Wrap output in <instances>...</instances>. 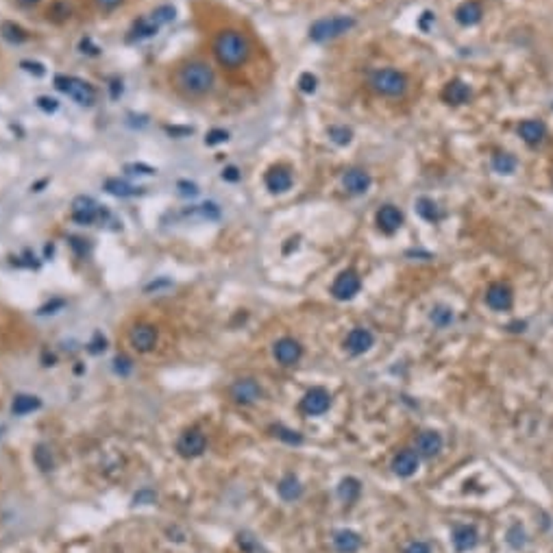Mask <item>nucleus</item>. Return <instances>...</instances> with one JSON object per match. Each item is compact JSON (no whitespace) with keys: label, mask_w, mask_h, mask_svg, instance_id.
<instances>
[{"label":"nucleus","mask_w":553,"mask_h":553,"mask_svg":"<svg viewBox=\"0 0 553 553\" xmlns=\"http://www.w3.org/2000/svg\"><path fill=\"white\" fill-rule=\"evenodd\" d=\"M273 433L277 436L279 440H284V442H288V444H303V436H301L299 431L284 427V425L273 427Z\"/></svg>","instance_id":"nucleus-40"},{"label":"nucleus","mask_w":553,"mask_h":553,"mask_svg":"<svg viewBox=\"0 0 553 553\" xmlns=\"http://www.w3.org/2000/svg\"><path fill=\"white\" fill-rule=\"evenodd\" d=\"M277 493L284 501H299L303 497V486L294 475H286V477L277 484Z\"/></svg>","instance_id":"nucleus-27"},{"label":"nucleus","mask_w":553,"mask_h":553,"mask_svg":"<svg viewBox=\"0 0 553 553\" xmlns=\"http://www.w3.org/2000/svg\"><path fill=\"white\" fill-rule=\"evenodd\" d=\"M174 83L179 92L190 96V98H201L207 96L214 85H216V72L207 61L203 59H190L181 63L177 70Z\"/></svg>","instance_id":"nucleus-1"},{"label":"nucleus","mask_w":553,"mask_h":553,"mask_svg":"<svg viewBox=\"0 0 553 553\" xmlns=\"http://www.w3.org/2000/svg\"><path fill=\"white\" fill-rule=\"evenodd\" d=\"M442 444H444V440L438 431L425 429V431H420L418 438H416V453H418V458H433L442 451Z\"/></svg>","instance_id":"nucleus-19"},{"label":"nucleus","mask_w":553,"mask_h":553,"mask_svg":"<svg viewBox=\"0 0 553 553\" xmlns=\"http://www.w3.org/2000/svg\"><path fill=\"white\" fill-rule=\"evenodd\" d=\"M113 370L118 372L120 377H124V375H128V372L133 370V362L128 357H124V355H118L113 359Z\"/></svg>","instance_id":"nucleus-43"},{"label":"nucleus","mask_w":553,"mask_h":553,"mask_svg":"<svg viewBox=\"0 0 553 553\" xmlns=\"http://www.w3.org/2000/svg\"><path fill=\"white\" fill-rule=\"evenodd\" d=\"M493 168L499 174H512L517 170V157L510 155V153H497L493 157Z\"/></svg>","instance_id":"nucleus-34"},{"label":"nucleus","mask_w":553,"mask_h":553,"mask_svg":"<svg viewBox=\"0 0 553 553\" xmlns=\"http://www.w3.org/2000/svg\"><path fill=\"white\" fill-rule=\"evenodd\" d=\"M403 553H431L429 545L427 543H422V540H414V543H409Z\"/></svg>","instance_id":"nucleus-52"},{"label":"nucleus","mask_w":553,"mask_h":553,"mask_svg":"<svg viewBox=\"0 0 553 553\" xmlns=\"http://www.w3.org/2000/svg\"><path fill=\"white\" fill-rule=\"evenodd\" d=\"M0 35H3L9 44H24L29 40V33L16 22H3V24H0Z\"/></svg>","instance_id":"nucleus-32"},{"label":"nucleus","mask_w":553,"mask_h":553,"mask_svg":"<svg viewBox=\"0 0 553 553\" xmlns=\"http://www.w3.org/2000/svg\"><path fill=\"white\" fill-rule=\"evenodd\" d=\"M227 139H229V131H225V128H212V131L205 135V144L216 146V144H225Z\"/></svg>","instance_id":"nucleus-42"},{"label":"nucleus","mask_w":553,"mask_h":553,"mask_svg":"<svg viewBox=\"0 0 553 553\" xmlns=\"http://www.w3.org/2000/svg\"><path fill=\"white\" fill-rule=\"evenodd\" d=\"M372 179L364 168H349L342 174V188L353 196H362L370 190Z\"/></svg>","instance_id":"nucleus-14"},{"label":"nucleus","mask_w":553,"mask_h":553,"mask_svg":"<svg viewBox=\"0 0 553 553\" xmlns=\"http://www.w3.org/2000/svg\"><path fill=\"white\" fill-rule=\"evenodd\" d=\"M40 3H42V0H18V5L24 7V9H33V7H37Z\"/></svg>","instance_id":"nucleus-57"},{"label":"nucleus","mask_w":553,"mask_h":553,"mask_svg":"<svg viewBox=\"0 0 553 553\" xmlns=\"http://www.w3.org/2000/svg\"><path fill=\"white\" fill-rule=\"evenodd\" d=\"M418 453L416 451H411V449H401L398 453H394L392 462H390V469L394 475H398V477H411L416 471H418Z\"/></svg>","instance_id":"nucleus-15"},{"label":"nucleus","mask_w":553,"mask_h":553,"mask_svg":"<svg viewBox=\"0 0 553 553\" xmlns=\"http://www.w3.org/2000/svg\"><path fill=\"white\" fill-rule=\"evenodd\" d=\"M122 3H124V0H94L96 9L102 11V14H111V11L122 7Z\"/></svg>","instance_id":"nucleus-48"},{"label":"nucleus","mask_w":553,"mask_h":553,"mask_svg":"<svg viewBox=\"0 0 553 553\" xmlns=\"http://www.w3.org/2000/svg\"><path fill=\"white\" fill-rule=\"evenodd\" d=\"M375 223H377L379 231H383L385 236H392V234H396L398 229H401L403 214H401V210L396 207V205H383V207H379V212L375 216Z\"/></svg>","instance_id":"nucleus-16"},{"label":"nucleus","mask_w":553,"mask_h":553,"mask_svg":"<svg viewBox=\"0 0 553 553\" xmlns=\"http://www.w3.org/2000/svg\"><path fill=\"white\" fill-rule=\"evenodd\" d=\"M157 33H159L157 24L153 22L148 16H144V18H139V20L133 22V27H131V31H128L126 40L128 42H142V40H150V37H155Z\"/></svg>","instance_id":"nucleus-26"},{"label":"nucleus","mask_w":553,"mask_h":553,"mask_svg":"<svg viewBox=\"0 0 553 553\" xmlns=\"http://www.w3.org/2000/svg\"><path fill=\"white\" fill-rule=\"evenodd\" d=\"M333 547L338 553H357L362 549V536L353 530H338L333 534Z\"/></svg>","instance_id":"nucleus-22"},{"label":"nucleus","mask_w":553,"mask_h":553,"mask_svg":"<svg viewBox=\"0 0 553 553\" xmlns=\"http://www.w3.org/2000/svg\"><path fill=\"white\" fill-rule=\"evenodd\" d=\"M316 87H318V79H316L312 72H303L299 76V89H301L303 94H314Z\"/></svg>","instance_id":"nucleus-41"},{"label":"nucleus","mask_w":553,"mask_h":553,"mask_svg":"<svg viewBox=\"0 0 553 553\" xmlns=\"http://www.w3.org/2000/svg\"><path fill=\"white\" fill-rule=\"evenodd\" d=\"M372 344H375V336H372V331L366 327H355L349 331V336L344 338V349L351 355H364L366 351H370Z\"/></svg>","instance_id":"nucleus-13"},{"label":"nucleus","mask_w":553,"mask_h":553,"mask_svg":"<svg viewBox=\"0 0 553 553\" xmlns=\"http://www.w3.org/2000/svg\"><path fill=\"white\" fill-rule=\"evenodd\" d=\"M33 460H35L37 469H42V471H53V466H55L53 453H50V449H48L46 444H37V447H35Z\"/></svg>","instance_id":"nucleus-38"},{"label":"nucleus","mask_w":553,"mask_h":553,"mask_svg":"<svg viewBox=\"0 0 553 553\" xmlns=\"http://www.w3.org/2000/svg\"><path fill=\"white\" fill-rule=\"evenodd\" d=\"M329 407H331V394L325 388H312L301 398V411L307 416H320Z\"/></svg>","instance_id":"nucleus-10"},{"label":"nucleus","mask_w":553,"mask_h":553,"mask_svg":"<svg viewBox=\"0 0 553 553\" xmlns=\"http://www.w3.org/2000/svg\"><path fill=\"white\" fill-rule=\"evenodd\" d=\"M40 407H42V401L35 394H16L14 403H11V411H14V416H27V414H31V411L40 409Z\"/></svg>","instance_id":"nucleus-28"},{"label":"nucleus","mask_w":553,"mask_h":553,"mask_svg":"<svg viewBox=\"0 0 553 553\" xmlns=\"http://www.w3.org/2000/svg\"><path fill=\"white\" fill-rule=\"evenodd\" d=\"M355 27V20L349 16H331V18H320L310 27V40L316 44L331 42L336 37L349 33Z\"/></svg>","instance_id":"nucleus-3"},{"label":"nucleus","mask_w":553,"mask_h":553,"mask_svg":"<svg viewBox=\"0 0 553 553\" xmlns=\"http://www.w3.org/2000/svg\"><path fill=\"white\" fill-rule=\"evenodd\" d=\"M327 133L331 137V142L333 144H338V146H346V144H351V139H353V131L349 126H342V124H333L327 128Z\"/></svg>","instance_id":"nucleus-37"},{"label":"nucleus","mask_w":553,"mask_h":553,"mask_svg":"<svg viewBox=\"0 0 553 553\" xmlns=\"http://www.w3.org/2000/svg\"><path fill=\"white\" fill-rule=\"evenodd\" d=\"M238 547L244 551V553H268L262 545H260V540H257L253 534L249 532H240L238 534Z\"/></svg>","instance_id":"nucleus-39"},{"label":"nucleus","mask_w":553,"mask_h":553,"mask_svg":"<svg viewBox=\"0 0 553 553\" xmlns=\"http://www.w3.org/2000/svg\"><path fill=\"white\" fill-rule=\"evenodd\" d=\"M273 355L279 364L284 366H294L303 357V346L294 338H281L273 346Z\"/></svg>","instance_id":"nucleus-12"},{"label":"nucleus","mask_w":553,"mask_h":553,"mask_svg":"<svg viewBox=\"0 0 553 553\" xmlns=\"http://www.w3.org/2000/svg\"><path fill=\"white\" fill-rule=\"evenodd\" d=\"M264 183L268 192H273V194H284V192L292 188V172L286 166H273V168H268Z\"/></svg>","instance_id":"nucleus-17"},{"label":"nucleus","mask_w":553,"mask_h":553,"mask_svg":"<svg viewBox=\"0 0 553 553\" xmlns=\"http://www.w3.org/2000/svg\"><path fill=\"white\" fill-rule=\"evenodd\" d=\"M214 55L218 63L225 68H240L242 63H247L251 57V46L249 40L240 31H221L214 40Z\"/></svg>","instance_id":"nucleus-2"},{"label":"nucleus","mask_w":553,"mask_h":553,"mask_svg":"<svg viewBox=\"0 0 553 553\" xmlns=\"http://www.w3.org/2000/svg\"><path fill=\"white\" fill-rule=\"evenodd\" d=\"M148 18L161 29V27H166V24H170V22L177 18V9H174L172 5H161V7H157V9H153L150 14H148Z\"/></svg>","instance_id":"nucleus-35"},{"label":"nucleus","mask_w":553,"mask_h":553,"mask_svg":"<svg viewBox=\"0 0 553 553\" xmlns=\"http://www.w3.org/2000/svg\"><path fill=\"white\" fill-rule=\"evenodd\" d=\"M416 212H418V216L422 218V221H427V223H431V225H436V223H440V221H442V212H440V207H438V203L431 201V199H427V196H420V199L416 201Z\"/></svg>","instance_id":"nucleus-29"},{"label":"nucleus","mask_w":553,"mask_h":553,"mask_svg":"<svg viewBox=\"0 0 553 553\" xmlns=\"http://www.w3.org/2000/svg\"><path fill=\"white\" fill-rule=\"evenodd\" d=\"M66 305L61 299H55L53 303H48L44 307H40V314H55V310H61V307Z\"/></svg>","instance_id":"nucleus-55"},{"label":"nucleus","mask_w":553,"mask_h":553,"mask_svg":"<svg viewBox=\"0 0 553 553\" xmlns=\"http://www.w3.org/2000/svg\"><path fill=\"white\" fill-rule=\"evenodd\" d=\"M486 303L495 312H508L514 303V294L506 284H493L486 292Z\"/></svg>","instance_id":"nucleus-18"},{"label":"nucleus","mask_w":553,"mask_h":553,"mask_svg":"<svg viewBox=\"0 0 553 553\" xmlns=\"http://www.w3.org/2000/svg\"><path fill=\"white\" fill-rule=\"evenodd\" d=\"M506 543L514 549V551H521L525 545H527V534H525V527L521 523H514L510 530H508V536H506Z\"/></svg>","instance_id":"nucleus-36"},{"label":"nucleus","mask_w":553,"mask_h":553,"mask_svg":"<svg viewBox=\"0 0 553 553\" xmlns=\"http://www.w3.org/2000/svg\"><path fill=\"white\" fill-rule=\"evenodd\" d=\"M431 20H436V18H433V14H429V11H425V14H422V18H420V29H422V31H427Z\"/></svg>","instance_id":"nucleus-56"},{"label":"nucleus","mask_w":553,"mask_h":553,"mask_svg":"<svg viewBox=\"0 0 553 553\" xmlns=\"http://www.w3.org/2000/svg\"><path fill=\"white\" fill-rule=\"evenodd\" d=\"M519 135L523 137L525 144L530 146H538L547 135V126L540 120H523L519 124Z\"/></svg>","instance_id":"nucleus-23"},{"label":"nucleus","mask_w":553,"mask_h":553,"mask_svg":"<svg viewBox=\"0 0 553 553\" xmlns=\"http://www.w3.org/2000/svg\"><path fill=\"white\" fill-rule=\"evenodd\" d=\"M177 188H179V194H181V196H190V199H192V196H196L199 192H201L199 185H196V183H192V181H179Z\"/></svg>","instance_id":"nucleus-50"},{"label":"nucleus","mask_w":553,"mask_h":553,"mask_svg":"<svg viewBox=\"0 0 553 553\" xmlns=\"http://www.w3.org/2000/svg\"><path fill=\"white\" fill-rule=\"evenodd\" d=\"M469 98H471V87L460 79L449 81L442 89V100L447 102V105H453V107L464 105Z\"/></svg>","instance_id":"nucleus-21"},{"label":"nucleus","mask_w":553,"mask_h":553,"mask_svg":"<svg viewBox=\"0 0 553 553\" xmlns=\"http://www.w3.org/2000/svg\"><path fill=\"white\" fill-rule=\"evenodd\" d=\"M429 320L436 325V327H449L453 323V310L449 305H433L431 312H429Z\"/></svg>","instance_id":"nucleus-33"},{"label":"nucleus","mask_w":553,"mask_h":553,"mask_svg":"<svg viewBox=\"0 0 553 553\" xmlns=\"http://www.w3.org/2000/svg\"><path fill=\"white\" fill-rule=\"evenodd\" d=\"M124 170H126L128 174H148V177L157 174V170L153 168V166H146V163H128Z\"/></svg>","instance_id":"nucleus-46"},{"label":"nucleus","mask_w":553,"mask_h":553,"mask_svg":"<svg viewBox=\"0 0 553 553\" xmlns=\"http://www.w3.org/2000/svg\"><path fill=\"white\" fill-rule=\"evenodd\" d=\"M100 218V205L92 196H76L72 201V221L76 225L89 227Z\"/></svg>","instance_id":"nucleus-7"},{"label":"nucleus","mask_w":553,"mask_h":553,"mask_svg":"<svg viewBox=\"0 0 553 553\" xmlns=\"http://www.w3.org/2000/svg\"><path fill=\"white\" fill-rule=\"evenodd\" d=\"M102 190H105L107 194L118 196V199H128V196L142 194V188H137V185H133V183H128V181H124V179H120V177H111V179H107L105 185H102Z\"/></svg>","instance_id":"nucleus-25"},{"label":"nucleus","mask_w":553,"mask_h":553,"mask_svg":"<svg viewBox=\"0 0 553 553\" xmlns=\"http://www.w3.org/2000/svg\"><path fill=\"white\" fill-rule=\"evenodd\" d=\"M37 107H40L42 111H46V113H55L59 109V100L53 98V96H40V98H37Z\"/></svg>","instance_id":"nucleus-45"},{"label":"nucleus","mask_w":553,"mask_h":553,"mask_svg":"<svg viewBox=\"0 0 553 553\" xmlns=\"http://www.w3.org/2000/svg\"><path fill=\"white\" fill-rule=\"evenodd\" d=\"M20 68L22 70H27V72H31V74H35V76H44L46 74V68H44V63H40V61H22L20 63Z\"/></svg>","instance_id":"nucleus-49"},{"label":"nucleus","mask_w":553,"mask_h":553,"mask_svg":"<svg viewBox=\"0 0 553 553\" xmlns=\"http://www.w3.org/2000/svg\"><path fill=\"white\" fill-rule=\"evenodd\" d=\"M362 495V482L357 477H344L338 486V497L344 501V504H355Z\"/></svg>","instance_id":"nucleus-30"},{"label":"nucleus","mask_w":553,"mask_h":553,"mask_svg":"<svg viewBox=\"0 0 553 553\" xmlns=\"http://www.w3.org/2000/svg\"><path fill=\"white\" fill-rule=\"evenodd\" d=\"M451 540H453V547H455L458 553H466V551L477 547L479 534H477V530H475L473 525H455L453 534H451Z\"/></svg>","instance_id":"nucleus-20"},{"label":"nucleus","mask_w":553,"mask_h":553,"mask_svg":"<svg viewBox=\"0 0 553 553\" xmlns=\"http://www.w3.org/2000/svg\"><path fill=\"white\" fill-rule=\"evenodd\" d=\"M55 87L61 94H66L74 102H79L81 107H92L96 102V89L92 83H87L79 76H68V74H57L55 76Z\"/></svg>","instance_id":"nucleus-5"},{"label":"nucleus","mask_w":553,"mask_h":553,"mask_svg":"<svg viewBox=\"0 0 553 553\" xmlns=\"http://www.w3.org/2000/svg\"><path fill=\"white\" fill-rule=\"evenodd\" d=\"M359 290H362V279H359L355 270H342L331 284V294H333V299H338V301L355 299Z\"/></svg>","instance_id":"nucleus-6"},{"label":"nucleus","mask_w":553,"mask_h":553,"mask_svg":"<svg viewBox=\"0 0 553 553\" xmlns=\"http://www.w3.org/2000/svg\"><path fill=\"white\" fill-rule=\"evenodd\" d=\"M199 214L203 218H207V221H218V218H221V207H218L216 203H203L199 207Z\"/></svg>","instance_id":"nucleus-44"},{"label":"nucleus","mask_w":553,"mask_h":553,"mask_svg":"<svg viewBox=\"0 0 553 553\" xmlns=\"http://www.w3.org/2000/svg\"><path fill=\"white\" fill-rule=\"evenodd\" d=\"M79 50H81L83 55H94V57L100 55V48H98L92 40H89V37H83L81 44H79Z\"/></svg>","instance_id":"nucleus-51"},{"label":"nucleus","mask_w":553,"mask_h":553,"mask_svg":"<svg viewBox=\"0 0 553 553\" xmlns=\"http://www.w3.org/2000/svg\"><path fill=\"white\" fill-rule=\"evenodd\" d=\"M70 16H72V5L68 3V0H53L50 7L46 9V18L50 22H57V24L70 20Z\"/></svg>","instance_id":"nucleus-31"},{"label":"nucleus","mask_w":553,"mask_h":553,"mask_svg":"<svg viewBox=\"0 0 553 553\" xmlns=\"http://www.w3.org/2000/svg\"><path fill=\"white\" fill-rule=\"evenodd\" d=\"M120 94H122V83L113 81V83H111V98H118Z\"/></svg>","instance_id":"nucleus-58"},{"label":"nucleus","mask_w":553,"mask_h":553,"mask_svg":"<svg viewBox=\"0 0 553 553\" xmlns=\"http://www.w3.org/2000/svg\"><path fill=\"white\" fill-rule=\"evenodd\" d=\"M166 131L174 137H185V135H192L194 133V128L192 126H166Z\"/></svg>","instance_id":"nucleus-54"},{"label":"nucleus","mask_w":553,"mask_h":553,"mask_svg":"<svg viewBox=\"0 0 553 553\" xmlns=\"http://www.w3.org/2000/svg\"><path fill=\"white\" fill-rule=\"evenodd\" d=\"M240 177H242V172H240L238 166H227V168L223 170V179H225V181H229V183L240 181Z\"/></svg>","instance_id":"nucleus-53"},{"label":"nucleus","mask_w":553,"mask_h":553,"mask_svg":"<svg viewBox=\"0 0 553 553\" xmlns=\"http://www.w3.org/2000/svg\"><path fill=\"white\" fill-rule=\"evenodd\" d=\"M525 327H527V323H523V320H521V323H510L508 325L510 331H525Z\"/></svg>","instance_id":"nucleus-59"},{"label":"nucleus","mask_w":553,"mask_h":553,"mask_svg":"<svg viewBox=\"0 0 553 553\" xmlns=\"http://www.w3.org/2000/svg\"><path fill=\"white\" fill-rule=\"evenodd\" d=\"M157 340H159L157 327L146 325V323L135 325L131 333H128V342H131V346L137 353H150L157 346Z\"/></svg>","instance_id":"nucleus-8"},{"label":"nucleus","mask_w":553,"mask_h":553,"mask_svg":"<svg viewBox=\"0 0 553 553\" xmlns=\"http://www.w3.org/2000/svg\"><path fill=\"white\" fill-rule=\"evenodd\" d=\"M482 5L475 3V0H466V3H462L458 9H455V20L462 24V27H475V24L482 22Z\"/></svg>","instance_id":"nucleus-24"},{"label":"nucleus","mask_w":553,"mask_h":553,"mask_svg":"<svg viewBox=\"0 0 553 553\" xmlns=\"http://www.w3.org/2000/svg\"><path fill=\"white\" fill-rule=\"evenodd\" d=\"M205 449H207V438H205V433L201 429H188L181 438L177 442V451L179 455L183 458H199L205 453Z\"/></svg>","instance_id":"nucleus-11"},{"label":"nucleus","mask_w":553,"mask_h":553,"mask_svg":"<svg viewBox=\"0 0 553 553\" xmlns=\"http://www.w3.org/2000/svg\"><path fill=\"white\" fill-rule=\"evenodd\" d=\"M231 398H234L236 403L240 405H253L257 403L262 398L264 390H262V385L257 383L255 379L247 377V379H238L234 385H231Z\"/></svg>","instance_id":"nucleus-9"},{"label":"nucleus","mask_w":553,"mask_h":553,"mask_svg":"<svg viewBox=\"0 0 553 553\" xmlns=\"http://www.w3.org/2000/svg\"><path fill=\"white\" fill-rule=\"evenodd\" d=\"M370 87L375 89L377 94H381V96L398 98V96H403L407 92V76L401 70L381 68L377 72H372Z\"/></svg>","instance_id":"nucleus-4"},{"label":"nucleus","mask_w":553,"mask_h":553,"mask_svg":"<svg viewBox=\"0 0 553 553\" xmlns=\"http://www.w3.org/2000/svg\"><path fill=\"white\" fill-rule=\"evenodd\" d=\"M157 501V495L153 490H139L135 497H133V504L135 506H153Z\"/></svg>","instance_id":"nucleus-47"}]
</instances>
